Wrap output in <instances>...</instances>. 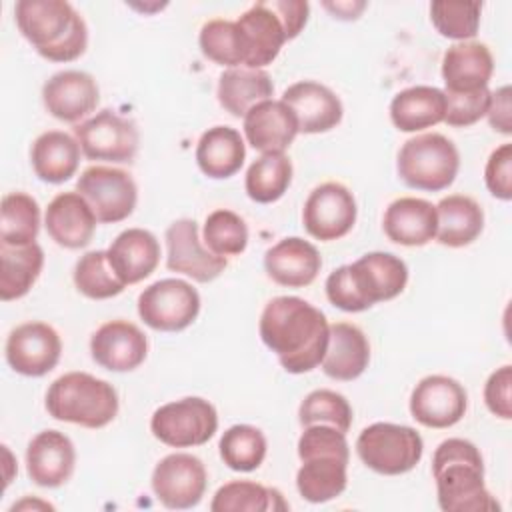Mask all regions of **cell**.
<instances>
[{
  "mask_svg": "<svg viewBox=\"0 0 512 512\" xmlns=\"http://www.w3.org/2000/svg\"><path fill=\"white\" fill-rule=\"evenodd\" d=\"M150 430L156 440L172 448L206 444L218 430V412L200 396H186L154 410Z\"/></svg>",
  "mask_w": 512,
  "mask_h": 512,
  "instance_id": "9c48e42d",
  "label": "cell"
},
{
  "mask_svg": "<svg viewBox=\"0 0 512 512\" xmlns=\"http://www.w3.org/2000/svg\"><path fill=\"white\" fill-rule=\"evenodd\" d=\"M212 512H282L286 500L276 488L252 480H232L220 486L210 502Z\"/></svg>",
  "mask_w": 512,
  "mask_h": 512,
  "instance_id": "d590c367",
  "label": "cell"
},
{
  "mask_svg": "<svg viewBox=\"0 0 512 512\" xmlns=\"http://www.w3.org/2000/svg\"><path fill=\"white\" fill-rule=\"evenodd\" d=\"M150 482L156 498L166 508L186 510L202 500L208 474L200 458L188 452H174L154 466Z\"/></svg>",
  "mask_w": 512,
  "mask_h": 512,
  "instance_id": "5bb4252c",
  "label": "cell"
},
{
  "mask_svg": "<svg viewBox=\"0 0 512 512\" xmlns=\"http://www.w3.org/2000/svg\"><path fill=\"white\" fill-rule=\"evenodd\" d=\"M14 16L22 36L50 62H72L88 46L86 22L66 0H20Z\"/></svg>",
  "mask_w": 512,
  "mask_h": 512,
  "instance_id": "277c9868",
  "label": "cell"
},
{
  "mask_svg": "<svg viewBox=\"0 0 512 512\" xmlns=\"http://www.w3.org/2000/svg\"><path fill=\"white\" fill-rule=\"evenodd\" d=\"M234 22L240 34L244 68L262 70L264 66L272 64L280 48L288 40L284 26L276 12L270 8L268 0L252 4Z\"/></svg>",
  "mask_w": 512,
  "mask_h": 512,
  "instance_id": "d6986e66",
  "label": "cell"
},
{
  "mask_svg": "<svg viewBox=\"0 0 512 512\" xmlns=\"http://www.w3.org/2000/svg\"><path fill=\"white\" fill-rule=\"evenodd\" d=\"M96 214L80 192L56 194L44 214L48 236L62 248L78 250L90 244L96 230Z\"/></svg>",
  "mask_w": 512,
  "mask_h": 512,
  "instance_id": "603a6c76",
  "label": "cell"
},
{
  "mask_svg": "<svg viewBox=\"0 0 512 512\" xmlns=\"http://www.w3.org/2000/svg\"><path fill=\"white\" fill-rule=\"evenodd\" d=\"M90 354L110 372H130L146 360L148 338L128 320H110L92 334Z\"/></svg>",
  "mask_w": 512,
  "mask_h": 512,
  "instance_id": "ac0fdd59",
  "label": "cell"
},
{
  "mask_svg": "<svg viewBox=\"0 0 512 512\" xmlns=\"http://www.w3.org/2000/svg\"><path fill=\"white\" fill-rule=\"evenodd\" d=\"M246 158V146L236 128L212 126L202 132L196 144V164L208 178L224 180L234 176Z\"/></svg>",
  "mask_w": 512,
  "mask_h": 512,
  "instance_id": "1f68e13d",
  "label": "cell"
},
{
  "mask_svg": "<svg viewBox=\"0 0 512 512\" xmlns=\"http://www.w3.org/2000/svg\"><path fill=\"white\" fill-rule=\"evenodd\" d=\"M74 284L90 300H106L122 294L126 284L116 276L106 250H92L78 258L74 266Z\"/></svg>",
  "mask_w": 512,
  "mask_h": 512,
  "instance_id": "ab89813d",
  "label": "cell"
},
{
  "mask_svg": "<svg viewBox=\"0 0 512 512\" xmlns=\"http://www.w3.org/2000/svg\"><path fill=\"white\" fill-rule=\"evenodd\" d=\"M116 276L128 286L148 278L160 262L158 238L144 228L120 232L106 250Z\"/></svg>",
  "mask_w": 512,
  "mask_h": 512,
  "instance_id": "4316f807",
  "label": "cell"
},
{
  "mask_svg": "<svg viewBox=\"0 0 512 512\" xmlns=\"http://www.w3.org/2000/svg\"><path fill=\"white\" fill-rule=\"evenodd\" d=\"M44 266V250L32 242L26 246L0 244V298L18 300L30 292Z\"/></svg>",
  "mask_w": 512,
  "mask_h": 512,
  "instance_id": "e575fe53",
  "label": "cell"
},
{
  "mask_svg": "<svg viewBox=\"0 0 512 512\" xmlns=\"http://www.w3.org/2000/svg\"><path fill=\"white\" fill-rule=\"evenodd\" d=\"M320 268L318 248L298 236L282 238L264 254V270L280 286L304 288L316 280Z\"/></svg>",
  "mask_w": 512,
  "mask_h": 512,
  "instance_id": "cb8c5ba5",
  "label": "cell"
},
{
  "mask_svg": "<svg viewBox=\"0 0 512 512\" xmlns=\"http://www.w3.org/2000/svg\"><path fill=\"white\" fill-rule=\"evenodd\" d=\"M62 354L58 332L46 322H24L6 340V362L22 376L40 378L56 368Z\"/></svg>",
  "mask_w": 512,
  "mask_h": 512,
  "instance_id": "e0dca14e",
  "label": "cell"
},
{
  "mask_svg": "<svg viewBox=\"0 0 512 512\" xmlns=\"http://www.w3.org/2000/svg\"><path fill=\"white\" fill-rule=\"evenodd\" d=\"M356 214L354 194L340 182H324L308 194L302 222L312 238L332 242L352 230Z\"/></svg>",
  "mask_w": 512,
  "mask_h": 512,
  "instance_id": "4fadbf2b",
  "label": "cell"
},
{
  "mask_svg": "<svg viewBox=\"0 0 512 512\" xmlns=\"http://www.w3.org/2000/svg\"><path fill=\"white\" fill-rule=\"evenodd\" d=\"M0 244H32L40 230V206L26 192H10L2 198Z\"/></svg>",
  "mask_w": 512,
  "mask_h": 512,
  "instance_id": "74e56055",
  "label": "cell"
},
{
  "mask_svg": "<svg viewBox=\"0 0 512 512\" xmlns=\"http://www.w3.org/2000/svg\"><path fill=\"white\" fill-rule=\"evenodd\" d=\"M484 402L488 410L502 418H512V366L504 364L494 370L484 384Z\"/></svg>",
  "mask_w": 512,
  "mask_h": 512,
  "instance_id": "7dc6e473",
  "label": "cell"
},
{
  "mask_svg": "<svg viewBox=\"0 0 512 512\" xmlns=\"http://www.w3.org/2000/svg\"><path fill=\"white\" fill-rule=\"evenodd\" d=\"M74 466V444L60 430L38 432L26 448L28 476L42 488H58L66 484L74 474Z\"/></svg>",
  "mask_w": 512,
  "mask_h": 512,
  "instance_id": "44dd1931",
  "label": "cell"
},
{
  "mask_svg": "<svg viewBox=\"0 0 512 512\" xmlns=\"http://www.w3.org/2000/svg\"><path fill=\"white\" fill-rule=\"evenodd\" d=\"M298 422L302 426L328 424L340 432H348L352 426V408L348 400L328 388L312 390L298 408Z\"/></svg>",
  "mask_w": 512,
  "mask_h": 512,
  "instance_id": "7bdbcfd3",
  "label": "cell"
},
{
  "mask_svg": "<svg viewBox=\"0 0 512 512\" xmlns=\"http://www.w3.org/2000/svg\"><path fill=\"white\" fill-rule=\"evenodd\" d=\"M510 86H500L498 90L490 92V102H488V122L490 126L500 132V134H512V106H510Z\"/></svg>",
  "mask_w": 512,
  "mask_h": 512,
  "instance_id": "681fc988",
  "label": "cell"
},
{
  "mask_svg": "<svg viewBox=\"0 0 512 512\" xmlns=\"http://www.w3.org/2000/svg\"><path fill=\"white\" fill-rule=\"evenodd\" d=\"M494 72V58L486 44L482 42H456L442 58V78L444 92L468 94L488 88Z\"/></svg>",
  "mask_w": 512,
  "mask_h": 512,
  "instance_id": "d4e9b609",
  "label": "cell"
},
{
  "mask_svg": "<svg viewBox=\"0 0 512 512\" xmlns=\"http://www.w3.org/2000/svg\"><path fill=\"white\" fill-rule=\"evenodd\" d=\"M198 44L202 54L220 66L238 68L240 64H244L240 34H238L236 22L232 20H222V18L208 20L200 28Z\"/></svg>",
  "mask_w": 512,
  "mask_h": 512,
  "instance_id": "ee69618b",
  "label": "cell"
},
{
  "mask_svg": "<svg viewBox=\"0 0 512 512\" xmlns=\"http://www.w3.org/2000/svg\"><path fill=\"white\" fill-rule=\"evenodd\" d=\"M408 282V266L390 252H368L352 264L332 270L326 278L330 304L344 312H364L378 302L402 294Z\"/></svg>",
  "mask_w": 512,
  "mask_h": 512,
  "instance_id": "7a4b0ae2",
  "label": "cell"
},
{
  "mask_svg": "<svg viewBox=\"0 0 512 512\" xmlns=\"http://www.w3.org/2000/svg\"><path fill=\"white\" fill-rule=\"evenodd\" d=\"M436 216V240L448 248L472 244L484 228V212L480 204L464 194L444 196L436 204Z\"/></svg>",
  "mask_w": 512,
  "mask_h": 512,
  "instance_id": "d6a6232c",
  "label": "cell"
},
{
  "mask_svg": "<svg viewBox=\"0 0 512 512\" xmlns=\"http://www.w3.org/2000/svg\"><path fill=\"white\" fill-rule=\"evenodd\" d=\"M384 234L402 246H424L436 238V206L424 198L402 196L388 204L384 212Z\"/></svg>",
  "mask_w": 512,
  "mask_h": 512,
  "instance_id": "83f0119b",
  "label": "cell"
},
{
  "mask_svg": "<svg viewBox=\"0 0 512 512\" xmlns=\"http://www.w3.org/2000/svg\"><path fill=\"white\" fill-rule=\"evenodd\" d=\"M42 102L54 118L62 122H78L96 110L100 88L88 72L62 70L44 82Z\"/></svg>",
  "mask_w": 512,
  "mask_h": 512,
  "instance_id": "ffe728a7",
  "label": "cell"
},
{
  "mask_svg": "<svg viewBox=\"0 0 512 512\" xmlns=\"http://www.w3.org/2000/svg\"><path fill=\"white\" fill-rule=\"evenodd\" d=\"M76 190L86 198L102 224L126 220L138 200L134 178L126 170L112 166H88L78 176Z\"/></svg>",
  "mask_w": 512,
  "mask_h": 512,
  "instance_id": "7c38bea8",
  "label": "cell"
},
{
  "mask_svg": "<svg viewBox=\"0 0 512 512\" xmlns=\"http://www.w3.org/2000/svg\"><path fill=\"white\" fill-rule=\"evenodd\" d=\"M446 96L436 86H410L390 102V120L400 132H420L444 122Z\"/></svg>",
  "mask_w": 512,
  "mask_h": 512,
  "instance_id": "4dcf8cb0",
  "label": "cell"
},
{
  "mask_svg": "<svg viewBox=\"0 0 512 512\" xmlns=\"http://www.w3.org/2000/svg\"><path fill=\"white\" fill-rule=\"evenodd\" d=\"M324 6L334 12V18L338 16V18H344V20H354V18H358V14L364 10L366 4L364 2H356V4H352V2H336V4L326 2Z\"/></svg>",
  "mask_w": 512,
  "mask_h": 512,
  "instance_id": "f907efd6",
  "label": "cell"
},
{
  "mask_svg": "<svg viewBox=\"0 0 512 512\" xmlns=\"http://www.w3.org/2000/svg\"><path fill=\"white\" fill-rule=\"evenodd\" d=\"M298 458L302 466L296 472V488L304 500L324 504L346 490L350 448L344 432L328 424L304 426L298 438Z\"/></svg>",
  "mask_w": 512,
  "mask_h": 512,
  "instance_id": "5b68a950",
  "label": "cell"
},
{
  "mask_svg": "<svg viewBox=\"0 0 512 512\" xmlns=\"http://www.w3.org/2000/svg\"><path fill=\"white\" fill-rule=\"evenodd\" d=\"M74 136L88 160L114 164L132 162L140 144L134 122L110 108H104L92 118L80 122L74 128Z\"/></svg>",
  "mask_w": 512,
  "mask_h": 512,
  "instance_id": "8fae6325",
  "label": "cell"
},
{
  "mask_svg": "<svg viewBox=\"0 0 512 512\" xmlns=\"http://www.w3.org/2000/svg\"><path fill=\"white\" fill-rule=\"evenodd\" d=\"M370 362V344L366 334L350 322L330 324L328 346L322 358V370L326 376L350 382L362 376Z\"/></svg>",
  "mask_w": 512,
  "mask_h": 512,
  "instance_id": "f1b7e54d",
  "label": "cell"
},
{
  "mask_svg": "<svg viewBox=\"0 0 512 512\" xmlns=\"http://www.w3.org/2000/svg\"><path fill=\"white\" fill-rule=\"evenodd\" d=\"M292 182V162L284 152L262 154L256 158L244 178V188L250 200L270 204L284 196Z\"/></svg>",
  "mask_w": 512,
  "mask_h": 512,
  "instance_id": "8d00e7d4",
  "label": "cell"
},
{
  "mask_svg": "<svg viewBox=\"0 0 512 512\" xmlns=\"http://www.w3.org/2000/svg\"><path fill=\"white\" fill-rule=\"evenodd\" d=\"M482 2L438 0L430 4V20L434 28L450 40L468 42L478 34Z\"/></svg>",
  "mask_w": 512,
  "mask_h": 512,
  "instance_id": "60d3db41",
  "label": "cell"
},
{
  "mask_svg": "<svg viewBox=\"0 0 512 512\" xmlns=\"http://www.w3.org/2000/svg\"><path fill=\"white\" fill-rule=\"evenodd\" d=\"M272 94L274 84L266 70L228 68L218 78V102L234 118H244L252 106L270 100Z\"/></svg>",
  "mask_w": 512,
  "mask_h": 512,
  "instance_id": "836d02e7",
  "label": "cell"
},
{
  "mask_svg": "<svg viewBox=\"0 0 512 512\" xmlns=\"http://www.w3.org/2000/svg\"><path fill=\"white\" fill-rule=\"evenodd\" d=\"M166 266L172 272L184 274L194 282L216 280L228 260L212 254L198 236V224L192 218H180L166 228Z\"/></svg>",
  "mask_w": 512,
  "mask_h": 512,
  "instance_id": "2e32d148",
  "label": "cell"
},
{
  "mask_svg": "<svg viewBox=\"0 0 512 512\" xmlns=\"http://www.w3.org/2000/svg\"><path fill=\"white\" fill-rule=\"evenodd\" d=\"M258 332L290 374H304L322 364L330 324L324 312L298 296H276L266 302Z\"/></svg>",
  "mask_w": 512,
  "mask_h": 512,
  "instance_id": "6da1fadb",
  "label": "cell"
},
{
  "mask_svg": "<svg viewBox=\"0 0 512 512\" xmlns=\"http://www.w3.org/2000/svg\"><path fill=\"white\" fill-rule=\"evenodd\" d=\"M244 136L262 154L284 152L298 134V120L282 100H264L244 116Z\"/></svg>",
  "mask_w": 512,
  "mask_h": 512,
  "instance_id": "484cf974",
  "label": "cell"
},
{
  "mask_svg": "<svg viewBox=\"0 0 512 512\" xmlns=\"http://www.w3.org/2000/svg\"><path fill=\"white\" fill-rule=\"evenodd\" d=\"M484 182L494 198H512V144L506 142L490 154L484 168Z\"/></svg>",
  "mask_w": 512,
  "mask_h": 512,
  "instance_id": "bcb514c9",
  "label": "cell"
},
{
  "mask_svg": "<svg viewBox=\"0 0 512 512\" xmlns=\"http://www.w3.org/2000/svg\"><path fill=\"white\" fill-rule=\"evenodd\" d=\"M268 4L276 12V16L280 18V22L284 26V32H286V38L288 40L296 38L308 22L310 4L302 2V0H268Z\"/></svg>",
  "mask_w": 512,
  "mask_h": 512,
  "instance_id": "c3c4849f",
  "label": "cell"
},
{
  "mask_svg": "<svg viewBox=\"0 0 512 512\" xmlns=\"http://www.w3.org/2000/svg\"><path fill=\"white\" fill-rule=\"evenodd\" d=\"M358 458L374 472L398 476L410 472L422 458V436L404 424L374 422L356 438Z\"/></svg>",
  "mask_w": 512,
  "mask_h": 512,
  "instance_id": "ba28073f",
  "label": "cell"
},
{
  "mask_svg": "<svg viewBox=\"0 0 512 512\" xmlns=\"http://www.w3.org/2000/svg\"><path fill=\"white\" fill-rule=\"evenodd\" d=\"M460 168V154L456 144L438 132H426L408 138L396 160L400 180L426 192H440L448 188Z\"/></svg>",
  "mask_w": 512,
  "mask_h": 512,
  "instance_id": "52a82bcc",
  "label": "cell"
},
{
  "mask_svg": "<svg viewBox=\"0 0 512 512\" xmlns=\"http://www.w3.org/2000/svg\"><path fill=\"white\" fill-rule=\"evenodd\" d=\"M438 506L444 512H498L500 504L484 484V460L476 444L448 438L432 456Z\"/></svg>",
  "mask_w": 512,
  "mask_h": 512,
  "instance_id": "3957f363",
  "label": "cell"
},
{
  "mask_svg": "<svg viewBox=\"0 0 512 512\" xmlns=\"http://www.w3.org/2000/svg\"><path fill=\"white\" fill-rule=\"evenodd\" d=\"M204 244L212 254L222 258L242 254L248 244V226L232 210H214L204 222Z\"/></svg>",
  "mask_w": 512,
  "mask_h": 512,
  "instance_id": "b9f144b4",
  "label": "cell"
},
{
  "mask_svg": "<svg viewBox=\"0 0 512 512\" xmlns=\"http://www.w3.org/2000/svg\"><path fill=\"white\" fill-rule=\"evenodd\" d=\"M296 116L298 132L320 134L328 132L342 120L340 98L324 84L300 80L288 86L280 98Z\"/></svg>",
  "mask_w": 512,
  "mask_h": 512,
  "instance_id": "7402d4cb",
  "label": "cell"
},
{
  "mask_svg": "<svg viewBox=\"0 0 512 512\" xmlns=\"http://www.w3.org/2000/svg\"><path fill=\"white\" fill-rule=\"evenodd\" d=\"M46 410L60 422L104 428L118 414L114 386L88 372H66L46 392Z\"/></svg>",
  "mask_w": 512,
  "mask_h": 512,
  "instance_id": "8992f818",
  "label": "cell"
},
{
  "mask_svg": "<svg viewBox=\"0 0 512 512\" xmlns=\"http://www.w3.org/2000/svg\"><path fill=\"white\" fill-rule=\"evenodd\" d=\"M220 458L234 472H252L266 458V436L260 428L250 424L230 426L220 442Z\"/></svg>",
  "mask_w": 512,
  "mask_h": 512,
  "instance_id": "f35d334b",
  "label": "cell"
},
{
  "mask_svg": "<svg viewBox=\"0 0 512 512\" xmlns=\"http://www.w3.org/2000/svg\"><path fill=\"white\" fill-rule=\"evenodd\" d=\"M80 152L82 148L74 136L62 130L42 132L30 148L32 170L42 182L62 184L76 174Z\"/></svg>",
  "mask_w": 512,
  "mask_h": 512,
  "instance_id": "f546056e",
  "label": "cell"
},
{
  "mask_svg": "<svg viewBox=\"0 0 512 512\" xmlns=\"http://www.w3.org/2000/svg\"><path fill=\"white\" fill-rule=\"evenodd\" d=\"M198 312V290L180 278H162L138 296L140 318L158 332H180L198 318Z\"/></svg>",
  "mask_w": 512,
  "mask_h": 512,
  "instance_id": "30bf717a",
  "label": "cell"
},
{
  "mask_svg": "<svg viewBox=\"0 0 512 512\" xmlns=\"http://www.w3.org/2000/svg\"><path fill=\"white\" fill-rule=\"evenodd\" d=\"M446 96V114L444 122L454 128H466L476 124L482 116H486L488 102H490V90H478V92H468V94H450L444 92Z\"/></svg>",
  "mask_w": 512,
  "mask_h": 512,
  "instance_id": "f6af8a7d",
  "label": "cell"
},
{
  "mask_svg": "<svg viewBox=\"0 0 512 512\" xmlns=\"http://www.w3.org/2000/svg\"><path fill=\"white\" fill-rule=\"evenodd\" d=\"M466 408L464 386L444 374L424 376L410 394V414L426 428H450L464 418Z\"/></svg>",
  "mask_w": 512,
  "mask_h": 512,
  "instance_id": "9a60e30c",
  "label": "cell"
}]
</instances>
